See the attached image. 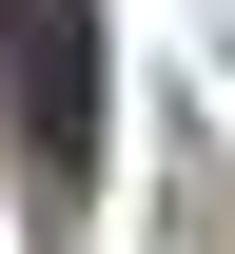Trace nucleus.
I'll list each match as a JSON object with an SVG mask.
<instances>
[{"mask_svg":"<svg viewBox=\"0 0 235 254\" xmlns=\"http://www.w3.org/2000/svg\"><path fill=\"white\" fill-rule=\"evenodd\" d=\"M0 98H20V176H39V215H78V195H98V0H39Z\"/></svg>","mask_w":235,"mask_h":254,"instance_id":"1","label":"nucleus"}]
</instances>
